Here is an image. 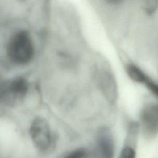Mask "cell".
<instances>
[{"mask_svg":"<svg viewBox=\"0 0 158 158\" xmlns=\"http://www.w3.org/2000/svg\"><path fill=\"white\" fill-rule=\"evenodd\" d=\"M127 73L128 77L134 81L140 83H144L148 77L138 66L133 64H129L126 67Z\"/></svg>","mask_w":158,"mask_h":158,"instance_id":"7","label":"cell"},{"mask_svg":"<svg viewBox=\"0 0 158 158\" xmlns=\"http://www.w3.org/2000/svg\"><path fill=\"white\" fill-rule=\"evenodd\" d=\"M62 158H91V156L86 149L80 148L71 151Z\"/></svg>","mask_w":158,"mask_h":158,"instance_id":"9","label":"cell"},{"mask_svg":"<svg viewBox=\"0 0 158 158\" xmlns=\"http://www.w3.org/2000/svg\"><path fill=\"white\" fill-rule=\"evenodd\" d=\"M143 8L148 14L152 15L158 9V1L157 0L146 1L144 2Z\"/></svg>","mask_w":158,"mask_h":158,"instance_id":"10","label":"cell"},{"mask_svg":"<svg viewBox=\"0 0 158 158\" xmlns=\"http://www.w3.org/2000/svg\"><path fill=\"white\" fill-rule=\"evenodd\" d=\"M141 127L144 136L154 138L158 135V103L145 106L140 113Z\"/></svg>","mask_w":158,"mask_h":158,"instance_id":"4","label":"cell"},{"mask_svg":"<svg viewBox=\"0 0 158 158\" xmlns=\"http://www.w3.org/2000/svg\"><path fill=\"white\" fill-rule=\"evenodd\" d=\"M7 53L9 59L17 64H25L29 62L33 56V44L28 32L20 30L10 38Z\"/></svg>","mask_w":158,"mask_h":158,"instance_id":"1","label":"cell"},{"mask_svg":"<svg viewBox=\"0 0 158 158\" xmlns=\"http://www.w3.org/2000/svg\"><path fill=\"white\" fill-rule=\"evenodd\" d=\"M28 89V82L23 77H17L8 80L0 86V102L12 105L22 99Z\"/></svg>","mask_w":158,"mask_h":158,"instance_id":"3","label":"cell"},{"mask_svg":"<svg viewBox=\"0 0 158 158\" xmlns=\"http://www.w3.org/2000/svg\"><path fill=\"white\" fill-rule=\"evenodd\" d=\"M98 81L99 87L106 98L110 103L116 102L118 96L117 85L113 74L105 69L99 72Z\"/></svg>","mask_w":158,"mask_h":158,"instance_id":"6","label":"cell"},{"mask_svg":"<svg viewBox=\"0 0 158 158\" xmlns=\"http://www.w3.org/2000/svg\"><path fill=\"white\" fill-rule=\"evenodd\" d=\"M114 142L110 130L102 127L96 136V150L99 158H114Z\"/></svg>","mask_w":158,"mask_h":158,"instance_id":"5","label":"cell"},{"mask_svg":"<svg viewBox=\"0 0 158 158\" xmlns=\"http://www.w3.org/2000/svg\"><path fill=\"white\" fill-rule=\"evenodd\" d=\"M144 85L146 88L158 98V83L154 82L148 77L144 82Z\"/></svg>","mask_w":158,"mask_h":158,"instance_id":"11","label":"cell"},{"mask_svg":"<svg viewBox=\"0 0 158 158\" xmlns=\"http://www.w3.org/2000/svg\"><path fill=\"white\" fill-rule=\"evenodd\" d=\"M29 133L33 144L39 151L46 152L51 149L52 136L46 120L40 117L35 118L30 125Z\"/></svg>","mask_w":158,"mask_h":158,"instance_id":"2","label":"cell"},{"mask_svg":"<svg viewBox=\"0 0 158 158\" xmlns=\"http://www.w3.org/2000/svg\"><path fill=\"white\" fill-rule=\"evenodd\" d=\"M135 143L125 141L118 158H136V152L135 148Z\"/></svg>","mask_w":158,"mask_h":158,"instance_id":"8","label":"cell"}]
</instances>
